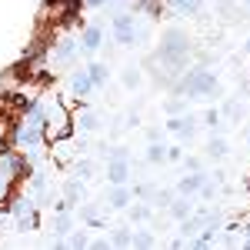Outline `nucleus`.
<instances>
[{"mask_svg": "<svg viewBox=\"0 0 250 250\" xmlns=\"http://www.w3.org/2000/svg\"><path fill=\"white\" fill-rule=\"evenodd\" d=\"M227 150H230V147H227V140H224L220 134H213L210 140H207V157H210V160H224Z\"/></svg>", "mask_w": 250, "mask_h": 250, "instance_id": "obj_19", "label": "nucleus"}, {"mask_svg": "<svg viewBox=\"0 0 250 250\" xmlns=\"http://www.w3.org/2000/svg\"><path fill=\"white\" fill-rule=\"evenodd\" d=\"M3 220H7V207H0V230H3Z\"/></svg>", "mask_w": 250, "mask_h": 250, "instance_id": "obj_35", "label": "nucleus"}, {"mask_svg": "<svg viewBox=\"0 0 250 250\" xmlns=\"http://www.w3.org/2000/svg\"><path fill=\"white\" fill-rule=\"evenodd\" d=\"M87 74H90V80H94L97 90H104V87L110 83V67H107V63H100V60L87 63Z\"/></svg>", "mask_w": 250, "mask_h": 250, "instance_id": "obj_16", "label": "nucleus"}, {"mask_svg": "<svg viewBox=\"0 0 250 250\" xmlns=\"http://www.w3.org/2000/svg\"><path fill=\"white\" fill-rule=\"evenodd\" d=\"M177 160H184V147H167V164H177Z\"/></svg>", "mask_w": 250, "mask_h": 250, "instance_id": "obj_31", "label": "nucleus"}, {"mask_svg": "<svg viewBox=\"0 0 250 250\" xmlns=\"http://www.w3.org/2000/svg\"><path fill=\"white\" fill-rule=\"evenodd\" d=\"M173 197H177V190H157L154 193V207H164V210H167V204H170Z\"/></svg>", "mask_w": 250, "mask_h": 250, "instance_id": "obj_29", "label": "nucleus"}, {"mask_svg": "<svg viewBox=\"0 0 250 250\" xmlns=\"http://www.w3.org/2000/svg\"><path fill=\"white\" fill-rule=\"evenodd\" d=\"M130 247H157V237L150 230H140V233H134V244H130Z\"/></svg>", "mask_w": 250, "mask_h": 250, "instance_id": "obj_24", "label": "nucleus"}, {"mask_svg": "<svg viewBox=\"0 0 250 250\" xmlns=\"http://www.w3.org/2000/svg\"><path fill=\"white\" fill-rule=\"evenodd\" d=\"M170 134H177V137H184V140H193V134H197V117H190V114H173V117H167V124H164Z\"/></svg>", "mask_w": 250, "mask_h": 250, "instance_id": "obj_5", "label": "nucleus"}, {"mask_svg": "<svg viewBox=\"0 0 250 250\" xmlns=\"http://www.w3.org/2000/svg\"><path fill=\"white\" fill-rule=\"evenodd\" d=\"M90 247H97V250L110 247V237H97V240H90Z\"/></svg>", "mask_w": 250, "mask_h": 250, "instance_id": "obj_34", "label": "nucleus"}, {"mask_svg": "<svg viewBox=\"0 0 250 250\" xmlns=\"http://www.w3.org/2000/svg\"><path fill=\"white\" fill-rule=\"evenodd\" d=\"M74 127H80V130H87V134H90V130L100 127V114L90 110V107H80L77 114H74Z\"/></svg>", "mask_w": 250, "mask_h": 250, "instance_id": "obj_13", "label": "nucleus"}, {"mask_svg": "<svg viewBox=\"0 0 250 250\" xmlns=\"http://www.w3.org/2000/svg\"><path fill=\"white\" fill-rule=\"evenodd\" d=\"M80 220L90 224V227H100V210L97 207H80Z\"/></svg>", "mask_w": 250, "mask_h": 250, "instance_id": "obj_28", "label": "nucleus"}, {"mask_svg": "<svg viewBox=\"0 0 250 250\" xmlns=\"http://www.w3.org/2000/svg\"><path fill=\"white\" fill-rule=\"evenodd\" d=\"M240 3H244V7H247V10H250V0H240Z\"/></svg>", "mask_w": 250, "mask_h": 250, "instance_id": "obj_39", "label": "nucleus"}, {"mask_svg": "<svg viewBox=\"0 0 250 250\" xmlns=\"http://www.w3.org/2000/svg\"><path fill=\"white\" fill-rule=\"evenodd\" d=\"M167 213H170L173 220H184V217H190L193 213V204H190V197H184V193H177L170 204H167Z\"/></svg>", "mask_w": 250, "mask_h": 250, "instance_id": "obj_14", "label": "nucleus"}, {"mask_svg": "<svg viewBox=\"0 0 250 250\" xmlns=\"http://www.w3.org/2000/svg\"><path fill=\"white\" fill-rule=\"evenodd\" d=\"M110 0H80V7H87V10H97V7H107Z\"/></svg>", "mask_w": 250, "mask_h": 250, "instance_id": "obj_33", "label": "nucleus"}, {"mask_svg": "<svg viewBox=\"0 0 250 250\" xmlns=\"http://www.w3.org/2000/svg\"><path fill=\"white\" fill-rule=\"evenodd\" d=\"M130 244H134L130 227H117V230L110 233V247H130Z\"/></svg>", "mask_w": 250, "mask_h": 250, "instance_id": "obj_21", "label": "nucleus"}, {"mask_svg": "<svg viewBox=\"0 0 250 250\" xmlns=\"http://www.w3.org/2000/svg\"><path fill=\"white\" fill-rule=\"evenodd\" d=\"M213 3H217V7H227V3H233V0H213Z\"/></svg>", "mask_w": 250, "mask_h": 250, "instance_id": "obj_36", "label": "nucleus"}, {"mask_svg": "<svg viewBox=\"0 0 250 250\" xmlns=\"http://www.w3.org/2000/svg\"><path fill=\"white\" fill-rule=\"evenodd\" d=\"M244 54H250V37H247V43H244Z\"/></svg>", "mask_w": 250, "mask_h": 250, "instance_id": "obj_37", "label": "nucleus"}, {"mask_svg": "<svg viewBox=\"0 0 250 250\" xmlns=\"http://www.w3.org/2000/svg\"><path fill=\"white\" fill-rule=\"evenodd\" d=\"M200 120H204V127L217 130V127L224 124V114H220V110H204V117H200Z\"/></svg>", "mask_w": 250, "mask_h": 250, "instance_id": "obj_27", "label": "nucleus"}, {"mask_svg": "<svg viewBox=\"0 0 250 250\" xmlns=\"http://www.w3.org/2000/svg\"><path fill=\"white\" fill-rule=\"evenodd\" d=\"M173 94L187 97V100H210L220 94V83L213 77V70H207L204 63H197L190 70H184L180 77L173 80Z\"/></svg>", "mask_w": 250, "mask_h": 250, "instance_id": "obj_2", "label": "nucleus"}, {"mask_svg": "<svg viewBox=\"0 0 250 250\" xmlns=\"http://www.w3.org/2000/svg\"><path fill=\"white\" fill-rule=\"evenodd\" d=\"M187 110V97H180V94H173L167 104H164V114L167 117H173V114H184Z\"/></svg>", "mask_w": 250, "mask_h": 250, "instance_id": "obj_23", "label": "nucleus"}, {"mask_svg": "<svg viewBox=\"0 0 250 250\" xmlns=\"http://www.w3.org/2000/svg\"><path fill=\"white\" fill-rule=\"evenodd\" d=\"M107 180L110 184H127L130 180V160L120 154H110V160H107Z\"/></svg>", "mask_w": 250, "mask_h": 250, "instance_id": "obj_7", "label": "nucleus"}, {"mask_svg": "<svg viewBox=\"0 0 250 250\" xmlns=\"http://www.w3.org/2000/svg\"><path fill=\"white\" fill-rule=\"evenodd\" d=\"M190 54H193V40L187 37V30H180V27H167V30L160 34L157 60H160V67L167 70V74H164L167 87H173V80L184 74V67H187Z\"/></svg>", "mask_w": 250, "mask_h": 250, "instance_id": "obj_1", "label": "nucleus"}, {"mask_svg": "<svg viewBox=\"0 0 250 250\" xmlns=\"http://www.w3.org/2000/svg\"><path fill=\"white\" fill-rule=\"evenodd\" d=\"M94 90H97V87H94V80H90V74H87V67H80V70H74V74H70V97L87 100Z\"/></svg>", "mask_w": 250, "mask_h": 250, "instance_id": "obj_6", "label": "nucleus"}, {"mask_svg": "<svg viewBox=\"0 0 250 250\" xmlns=\"http://www.w3.org/2000/svg\"><path fill=\"white\" fill-rule=\"evenodd\" d=\"M144 160L147 164H167V147L160 144V140H147V150H144Z\"/></svg>", "mask_w": 250, "mask_h": 250, "instance_id": "obj_17", "label": "nucleus"}, {"mask_svg": "<svg viewBox=\"0 0 250 250\" xmlns=\"http://www.w3.org/2000/svg\"><path fill=\"white\" fill-rule=\"evenodd\" d=\"M167 10H173L177 17H197L204 10V0H160Z\"/></svg>", "mask_w": 250, "mask_h": 250, "instance_id": "obj_10", "label": "nucleus"}, {"mask_svg": "<svg viewBox=\"0 0 250 250\" xmlns=\"http://www.w3.org/2000/svg\"><path fill=\"white\" fill-rule=\"evenodd\" d=\"M63 247H74V250H80V247H90V237H87L83 230H77V227H74V230H70L67 237H63Z\"/></svg>", "mask_w": 250, "mask_h": 250, "instance_id": "obj_20", "label": "nucleus"}, {"mask_svg": "<svg viewBox=\"0 0 250 250\" xmlns=\"http://www.w3.org/2000/svg\"><path fill=\"white\" fill-rule=\"evenodd\" d=\"M74 173H77V180H90L97 173V167L90 164V160H77V167H74Z\"/></svg>", "mask_w": 250, "mask_h": 250, "instance_id": "obj_26", "label": "nucleus"}, {"mask_svg": "<svg viewBox=\"0 0 250 250\" xmlns=\"http://www.w3.org/2000/svg\"><path fill=\"white\" fill-rule=\"evenodd\" d=\"M110 34H114V40L120 43V47H134L137 43V14H127V10L114 14Z\"/></svg>", "mask_w": 250, "mask_h": 250, "instance_id": "obj_4", "label": "nucleus"}, {"mask_svg": "<svg viewBox=\"0 0 250 250\" xmlns=\"http://www.w3.org/2000/svg\"><path fill=\"white\" fill-rule=\"evenodd\" d=\"M77 40H80V47H83L87 54H97V50L104 47V27H100V23H87V27L80 30Z\"/></svg>", "mask_w": 250, "mask_h": 250, "instance_id": "obj_8", "label": "nucleus"}, {"mask_svg": "<svg viewBox=\"0 0 250 250\" xmlns=\"http://www.w3.org/2000/svg\"><path fill=\"white\" fill-rule=\"evenodd\" d=\"M107 204H110L114 210H124V207L134 204V190H130L127 184H110V197H107Z\"/></svg>", "mask_w": 250, "mask_h": 250, "instance_id": "obj_11", "label": "nucleus"}, {"mask_svg": "<svg viewBox=\"0 0 250 250\" xmlns=\"http://www.w3.org/2000/svg\"><path fill=\"white\" fill-rule=\"evenodd\" d=\"M70 230H74V213H70V207H60L54 213V237H67Z\"/></svg>", "mask_w": 250, "mask_h": 250, "instance_id": "obj_15", "label": "nucleus"}, {"mask_svg": "<svg viewBox=\"0 0 250 250\" xmlns=\"http://www.w3.org/2000/svg\"><path fill=\"white\" fill-rule=\"evenodd\" d=\"M10 187H14V180H10L7 173H0V204L10 200Z\"/></svg>", "mask_w": 250, "mask_h": 250, "instance_id": "obj_30", "label": "nucleus"}, {"mask_svg": "<svg viewBox=\"0 0 250 250\" xmlns=\"http://www.w3.org/2000/svg\"><path fill=\"white\" fill-rule=\"evenodd\" d=\"M140 80H144V74H140L137 67H127V70L120 74V83H124L127 90H137V87H140Z\"/></svg>", "mask_w": 250, "mask_h": 250, "instance_id": "obj_22", "label": "nucleus"}, {"mask_svg": "<svg viewBox=\"0 0 250 250\" xmlns=\"http://www.w3.org/2000/svg\"><path fill=\"white\" fill-rule=\"evenodd\" d=\"M7 213L14 217V224H17L20 233H30V230H37V227H40L37 200H34V197H14L10 207H7Z\"/></svg>", "mask_w": 250, "mask_h": 250, "instance_id": "obj_3", "label": "nucleus"}, {"mask_svg": "<svg viewBox=\"0 0 250 250\" xmlns=\"http://www.w3.org/2000/svg\"><path fill=\"white\" fill-rule=\"evenodd\" d=\"M204 180H207V173H204V170H187L180 180H177V193H184V197H197L200 187H204Z\"/></svg>", "mask_w": 250, "mask_h": 250, "instance_id": "obj_9", "label": "nucleus"}, {"mask_svg": "<svg viewBox=\"0 0 250 250\" xmlns=\"http://www.w3.org/2000/svg\"><path fill=\"white\" fill-rule=\"evenodd\" d=\"M80 197H83V187H80V180L74 177V180L63 184V204L60 207H74V204H80Z\"/></svg>", "mask_w": 250, "mask_h": 250, "instance_id": "obj_18", "label": "nucleus"}, {"mask_svg": "<svg viewBox=\"0 0 250 250\" xmlns=\"http://www.w3.org/2000/svg\"><path fill=\"white\" fill-rule=\"evenodd\" d=\"M130 220H134V224H147V220H150V207H147V204H134V207H130Z\"/></svg>", "mask_w": 250, "mask_h": 250, "instance_id": "obj_25", "label": "nucleus"}, {"mask_svg": "<svg viewBox=\"0 0 250 250\" xmlns=\"http://www.w3.org/2000/svg\"><path fill=\"white\" fill-rule=\"evenodd\" d=\"M77 47H80V40H70V37H63L54 43V63H70L74 60V54H77Z\"/></svg>", "mask_w": 250, "mask_h": 250, "instance_id": "obj_12", "label": "nucleus"}, {"mask_svg": "<svg viewBox=\"0 0 250 250\" xmlns=\"http://www.w3.org/2000/svg\"><path fill=\"white\" fill-rule=\"evenodd\" d=\"M244 137H247V144H250V124H247V130H244Z\"/></svg>", "mask_w": 250, "mask_h": 250, "instance_id": "obj_38", "label": "nucleus"}, {"mask_svg": "<svg viewBox=\"0 0 250 250\" xmlns=\"http://www.w3.org/2000/svg\"><path fill=\"white\" fill-rule=\"evenodd\" d=\"M40 3H50V0H40Z\"/></svg>", "mask_w": 250, "mask_h": 250, "instance_id": "obj_40", "label": "nucleus"}, {"mask_svg": "<svg viewBox=\"0 0 250 250\" xmlns=\"http://www.w3.org/2000/svg\"><path fill=\"white\" fill-rule=\"evenodd\" d=\"M180 164H184V170H200V167H204V164H200V157H187V154H184Z\"/></svg>", "mask_w": 250, "mask_h": 250, "instance_id": "obj_32", "label": "nucleus"}]
</instances>
